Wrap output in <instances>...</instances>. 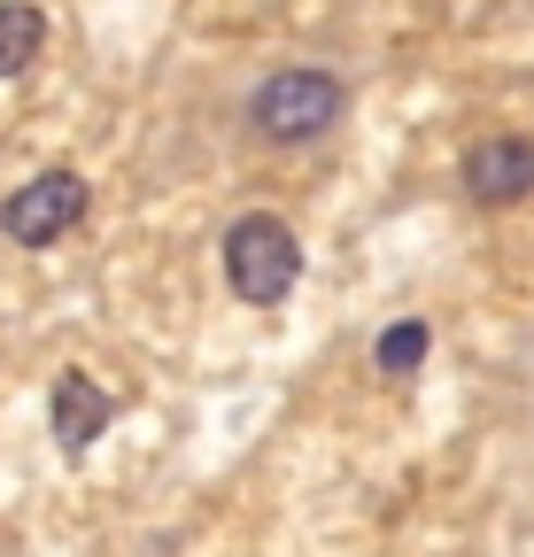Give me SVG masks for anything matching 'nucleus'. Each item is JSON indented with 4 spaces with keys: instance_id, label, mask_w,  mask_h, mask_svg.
<instances>
[{
    "instance_id": "obj_1",
    "label": "nucleus",
    "mask_w": 534,
    "mask_h": 557,
    "mask_svg": "<svg viewBox=\"0 0 534 557\" xmlns=\"http://www.w3.org/2000/svg\"><path fill=\"white\" fill-rule=\"evenodd\" d=\"M349 109V86L318 62H295V70H272L256 94H248V132L263 148H302V139H325Z\"/></svg>"
},
{
    "instance_id": "obj_2",
    "label": "nucleus",
    "mask_w": 534,
    "mask_h": 557,
    "mask_svg": "<svg viewBox=\"0 0 534 557\" xmlns=\"http://www.w3.org/2000/svg\"><path fill=\"white\" fill-rule=\"evenodd\" d=\"M302 278V240L287 218H272V209H248V218L225 225V287L248 302V310H272L295 295Z\"/></svg>"
},
{
    "instance_id": "obj_3",
    "label": "nucleus",
    "mask_w": 534,
    "mask_h": 557,
    "mask_svg": "<svg viewBox=\"0 0 534 557\" xmlns=\"http://www.w3.org/2000/svg\"><path fill=\"white\" fill-rule=\"evenodd\" d=\"M78 218H86V178L78 171H39L32 186H16L0 201V233L16 248H54Z\"/></svg>"
},
{
    "instance_id": "obj_4",
    "label": "nucleus",
    "mask_w": 534,
    "mask_h": 557,
    "mask_svg": "<svg viewBox=\"0 0 534 557\" xmlns=\"http://www.w3.org/2000/svg\"><path fill=\"white\" fill-rule=\"evenodd\" d=\"M464 194H473L481 209H511L534 194V139H481L473 156H464Z\"/></svg>"
},
{
    "instance_id": "obj_5",
    "label": "nucleus",
    "mask_w": 534,
    "mask_h": 557,
    "mask_svg": "<svg viewBox=\"0 0 534 557\" xmlns=\"http://www.w3.org/2000/svg\"><path fill=\"white\" fill-rule=\"evenodd\" d=\"M47 418H54V442L71 449V457H86V449H94V434H101L109 418H116V395H109L94 372H54Z\"/></svg>"
},
{
    "instance_id": "obj_6",
    "label": "nucleus",
    "mask_w": 534,
    "mask_h": 557,
    "mask_svg": "<svg viewBox=\"0 0 534 557\" xmlns=\"http://www.w3.org/2000/svg\"><path fill=\"white\" fill-rule=\"evenodd\" d=\"M47 47V16L32 0H0V78H24Z\"/></svg>"
},
{
    "instance_id": "obj_7",
    "label": "nucleus",
    "mask_w": 534,
    "mask_h": 557,
    "mask_svg": "<svg viewBox=\"0 0 534 557\" xmlns=\"http://www.w3.org/2000/svg\"><path fill=\"white\" fill-rule=\"evenodd\" d=\"M426 348H434L426 318H403V325H387V333H380V348H372V364H380L387 380H411V372L426 364Z\"/></svg>"
}]
</instances>
